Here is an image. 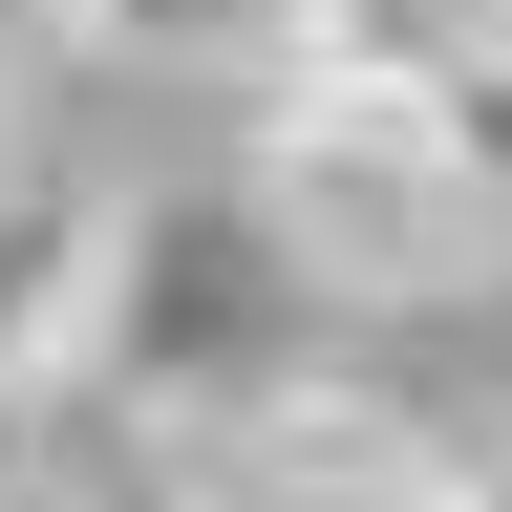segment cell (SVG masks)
<instances>
[{"label":"cell","instance_id":"52a82bcc","mask_svg":"<svg viewBox=\"0 0 512 512\" xmlns=\"http://www.w3.org/2000/svg\"><path fill=\"white\" fill-rule=\"evenodd\" d=\"M0 64H22V22H0Z\"/></svg>","mask_w":512,"mask_h":512},{"label":"cell","instance_id":"6da1fadb","mask_svg":"<svg viewBox=\"0 0 512 512\" xmlns=\"http://www.w3.org/2000/svg\"><path fill=\"white\" fill-rule=\"evenodd\" d=\"M320 342V256L278 235V192H150L107 214V278H86V363H64V427L86 448H214L256 406H299ZM43 427V448H64Z\"/></svg>","mask_w":512,"mask_h":512},{"label":"cell","instance_id":"5b68a950","mask_svg":"<svg viewBox=\"0 0 512 512\" xmlns=\"http://www.w3.org/2000/svg\"><path fill=\"white\" fill-rule=\"evenodd\" d=\"M0 512H64V470H43V448H22V470H0Z\"/></svg>","mask_w":512,"mask_h":512},{"label":"cell","instance_id":"7a4b0ae2","mask_svg":"<svg viewBox=\"0 0 512 512\" xmlns=\"http://www.w3.org/2000/svg\"><path fill=\"white\" fill-rule=\"evenodd\" d=\"M171 470H192V512H470V470H448L427 427L342 406V384H299V406H256V427H214V448H171Z\"/></svg>","mask_w":512,"mask_h":512},{"label":"cell","instance_id":"8992f818","mask_svg":"<svg viewBox=\"0 0 512 512\" xmlns=\"http://www.w3.org/2000/svg\"><path fill=\"white\" fill-rule=\"evenodd\" d=\"M470 512H512V448H491V470H470Z\"/></svg>","mask_w":512,"mask_h":512},{"label":"cell","instance_id":"277c9868","mask_svg":"<svg viewBox=\"0 0 512 512\" xmlns=\"http://www.w3.org/2000/svg\"><path fill=\"white\" fill-rule=\"evenodd\" d=\"M43 470H64V512H192V470H171V448H86V427H64Z\"/></svg>","mask_w":512,"mask_h":512},{"label":"cell","instance_id":"3957f363","mask_svg":"<svg viewBox=\"0 0 512 512\" xmlns=\"http://www.w3.org/2000/svg\"><path fill=\"white\" fill-rule=\"evenodd\" d=\"M64 43H86V64H150V86H256V107H278L320 64V0H64Z\"/></svg>","mask_w":512,"mask_h":512}]
</instances>
